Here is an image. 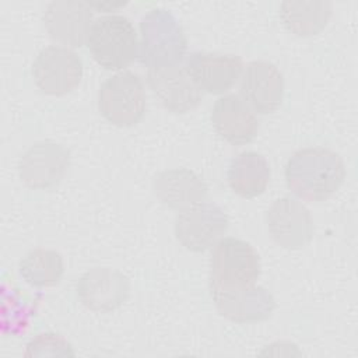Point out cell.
Masks as SVG:
<instances>
[{
    "instance_id": "e0dca14e",
    "label": "cell",
    "mask_w": 358,
    "mask_h": 358,
    "mask_svg": "<svg viewBox=\"0 0 358 358\" xmlns=\"http://www.w3.org/2000/svg\"><path fill=\"white\" fill-rule=\"evenodd\" d=\"M152 190L164 206L183 211L203 203L208 187L193 171L173 168L162 171L154 178Z\"/></svg>"
},
{
    "instance_id": "8992f818",
    "label": "cell",
    "mask_w": 358,
    "mask_h": 358,
    "mask_svg": "<svg viewBox=\"0 0 358 358\" xmlns=\"http://www.w3.org/2000/svg\"><path fill=\"white\" fill-rule=\"evenodd\" d=\"M228 217L213 201H203L179 211L175 220V236L190 252H204L214 246L227 232Z\"/></svg>"
},
{
    "instance_id": "6da1fadb",
    "label": "cell",
    "mask_w": 358,
    "mask_h": 358,
    "mask_svg": "<svg viewBox=\"0 0 358 358\" xmlns=\"http://www.w3.org/2000/svg\"><path fill=\"white\" fill-rule=\"evenodd\" d=\"M288 189L302 200L324 201L345 179L343 158L326 147H305L295 151L284 171Z\"/></svg>"
},
{
    "instance_id": "30bf717a",
    "label": "cell",
    "mask_w": 358,
    "mask_h": 358,
    "mask_svg": "<svg viewBox=\"0 0 358 358\" xmlns=\"http://www.w3.org/2000/svg\"><path fill=\"white\" fill-rule=\"evenodd\" d=\"M210 289L220 315L235 323L266 320L275 309V299L271 292L259 285L238 288L210 287Z\"/></svg>"
},
{
    "instance_id": "d6986e66",
    "label": "cell",
    "mask_w": 358,
    "mask_h": 358,
    "mask_svg": "<svg viewBox=\"0 0 358 358\" xmlns=\"http://www.w3.org/2000/svg\"><path fill=\"white\" fill-rule=\"evenodd\" d=\"M333 4L320 0L282 1L280 17L284 27L294 35L308 38L317 35L331 17Z\"/></svg>"
},
{
    "instance_id": "9a60e30c",
    "label": "cell",
    "mask_w": 358,
    "mask_h": 358,
    "mask_svg": "<svg viewBox=\"0 0 358 358\" xmlns=\"http://www.w3.org/2000/svg\"><path fill=\"white\" fill-rule=\"evenodd\" d=\"M147 83L161 105L172 113L190 112L201 102V91L179 66L148 70Z\"/></svg>"
},
{
    "instance_id": "44dd1931",
    "label": "cell",
    "mask_w": 358,
    "mask_h": 358,
    "mask_svg": "<svg viewBox=\"0 0 358 358\" xmlns=\"http://www.w3.org/2000/svg\"><path fill=\"white\" fill-rule=\"evenodd\" d=\"M74 355L71 344L60 334L41 333L27 344L25 357Z\"/></svg>"
},
{
    "instance_id": "52a82bcc",
    "label": "cell",
    "mask_w": 358,
    "mask_h": 358,
    "mask_svg": "<svg viewBox=\"0 0 358 358\" xmlns=\"http://www.w3.org/2000/svg\"><path fill=\"white\" fill-rule=\"evenodd\" d=\"M32 77L42 92L62 96L81 83L83 63L78 55L66 46H48L36 55Z\"/></svg>"
},
{
    "instance_id": "7c38bea8",
    "label": "cell",
    "mask_w": 358,
    "mask_h": 358,
    "mask_svg": "<svg viewBox=\"0 0 358 358\" xmlns=\"http://www.w3.org/2000/svg\"><path fill=\"white\" fill-rule=\"evenodd\" d=\"M284 76L270 62L253 60L246 64L241 77L242 99L257 113L277 110L284 98Z\"/></svg>"
},
{
    "instance_id": "277c9868",
    "label": "cell",
    "mask_w": 358,
    "mask_h": 358,
    "mask_svg": "<svg viewBox=\"0 0 358 358\" xmlns=\"http://www.w3.org/2000/svg\"><path fill=\"white\" fill-rule=\"evenodd\" d=\"M259 275L260 257L250 243L227 236L214 245L210 259V287H249L256 284Z\"/></svg>"
},
{
    "instance_id": "5bb4252c",
    "label": "cell",
    "mask_w": 358,
    "mask_h": 358,
    "mask_svg": "<svg viewBox=\"0 0 358 358\" xmlns=\"http://www.w3.org/2000/svg\"><path fill=\"white\" fill-rule=\"evenodd\" d=\"M185 70L200 91L224 94L242 76L243 62L235 55L193 52L187 56Z\"/></svg>"
},
{
    "instance_id": "ffe728a7",
    "label": "cell",
    "mask_w": 358,
    "mask_h": 358,
    "mask_svg": "<svg viewBox=\"0 0 358 358\" xmlns=\"http://www.w3.org/2000/svg\"><path fill=\"white\" fill-rule=\"evenodd\" d=\"M20 274L32 287L43 288L59 284L64 273L63 257L52 249L36 248L20 262Z\"/></svg>"
},
{
    "instance_id": "5b68a950",
    "label": "cell",
    "mask_w": 358,
    "mask_h": 358,
    "mask_svg": "<svg viewBox=\"0 0 358 358\" xmlns=\"http://www.w3.org/2000/svg\"><path fill=\"white\" fill-rule=\"evenodd\" d=\"M98 109L117 127L137 124L145 113V90L140 76L123 71L105 80L98 91Z\"/></svg>"
},
{
    "instance_id": "ba28073f",
    "label": "cell",
    "mask_w": 358,
    "mask_h": 358,
    "mask_svg": "<svg viewBox=\"0 0 358 358\" xmlns=\"http://www.w3.org/2000/svg\"><path fill=\"white\" fill-rule=\"evenodd\" d=\"M70 165V152L62 144L42 140L32 144L20 158L18 173L31 189H50L60 183Z\"/></svg>"
},
{
    "instance_id": "ac0fdd59",
    "label": "cell",
    "mask_w": 358,
    "mask_h": 358,
    "mask_svg": "<svg viewBox=\"0 0 358 358\" xmlns=\"http://www.w3.org/2000/svg\"><path fill=\"white\" fill-rule=\"evenodd\" d=\"M270 175V165L262 154L243 151L231 161L227 179L234 193L245 199H253L266 190Z\"/></svg>"
},
{
    "instance_id": "4fadbf2b",
    "label": "cell",
    "mask_w": 358,
    "mask_h": 358,
    "mask_svg": "<svg viewBox=\"0 0 358 358\" xmlns=\"http://www.w3.org/2000/svg\"><path fill=\"white\" fill-rule=\"evenodd\" d=\"M45 28L56 42L81 48L92 28V10L87 1L59 0L48 4L43 14Z\"/></svg>"
},
{
    "instance_id": "2e32d148",
    "label": "cell",
    "mask_w": 358,
    "mask_h": 358,
    "mask_svg": "<svg viewBox=\"0 0 358 358\" xmlns=\"http://www.w3.org/2000/svg\"><path fill=\"white\" fill-rule=\"evenodd\" d=\"M211 123L217 134L232 145H245L253 141L259 130L255 110L235 94L220 96L214 102Z\"/></svg>"
},
{
    "instance_id": "7a4b0ae2",
    "label": "cell",
    "mask_w": 358,
    "mask_h": 358,
    "mask_svg": "<svg viewBox=\"0 0 358 358\" xmlns=\"http://www.w3.org/2000/svg\"><path fill=\"white\" fill-rule=\"evenodd\" d=\"M187 49L185 32L175 15L165 8H152L140 21L138 60L151 69L179 66Z\"/></svg>"
},
{
    "instance_id": "3957f363",
    "label": "cell",
    "mask_w": 358,
    "mask_h": 358,
    "mask_svg": "<svg viewBox=\"0 0 358 358\" xmlns=\"http://www.w3.org/2000/svg\"><path fill=\"white\" fill-rule=\"evenodd\" d=\"M87 45L94 60L106 70H122L130 66L138 53L134 25L120 14L95 20Z\"/></svg>"
},
{
    "instance_id": "8fae6325",
    "label": "cell",
    "mask_w": 358,
    "mask_h": 358,
    "mask_svg": "<svg viewBox=\"0 0 358 358\" xmlns=\"http://www.w3.org/2000/svg\"><path fill=\"white\" fill-rule=\"evenodd\" d=\"M130 294V282L124 274L108 267L85 271L77 282V296L90 310L108 313L120 308Z\"/></svg>"
},
{
    "instance_id": "7402d4cb",
    "label": "cell",
    "mask_w": 358,
    "mask_h": 358,
    "mask_svg": "<svg viewBox=\"0 0 358 358\" xmlns=\"http://www.w3.org/2000/svg\"><path fill=\"white\" fill-rule=\"evenodd\" d=\"M91 8L99 10V11H115L123 6H126V1H87Z\"/></svg>"
},
{
    "instance_id": "9c48e42d",
    "label": "cell",
    "mask_w": 358,
    "mask_h": 358,
    "mask_svg": "<svg viewBox=\"0 0 358 358\" xmlns=\"http://www.w3.org/2000/svg\"><path fill=\"white\" fill-rule=\"evenodd\" d=\"M266 221L271 239L284 249H302L313 236V220L309 210L292 197L273 201Z\"/></svg>"
}]
</instances>
